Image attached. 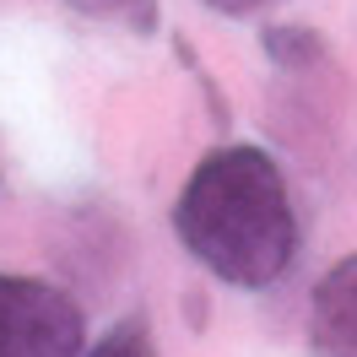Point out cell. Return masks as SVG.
<instances>
[{
    "label": "cell",
    "instance_id": "obj_6",
    "mask_svg": "<svg viewBox=\"0 0 357 357\" xmlns=\"http://www.w3.org/2000/svg\"><path fill=\"white\" fill-rule=\"evenodd\" d=\"M82 357H157V347H152L146 319H125V325H114L109 335H98Z\"/></svg>",
    "mask_w": 357,
    "mask_h": 357
},
{
    "label": "cell",
    "instance_id": "obj_4",
    "mask_svg": "<svg viewBox=\"0 0 357 357\" xmlns=\"http://www.w3.org/2000/svg\"><path fill=\"white\" fill-rule=\"evenodd\" d=\"M260 49H266L271 66H282V70H309L325 60V38L314 27H298V22H271L260 33Z\"/></svg>",
    "mask_w": 357,
    "mask_h": 357
},
{
    "label": "cell",
    "instance_id": "obj_3",
    "mask_svg": "<svg viewBox=\"0 0 357 357\" xmlns=\"http://www.w3.org/2000/svg\"><path fill=\"white\" fill-rule=\"evenodd\" d=\"M309 347L314 357H357V255L319 276L309 303Z\"/></svg>",
    "mask_w": 357,
    "mask_h": 357
},
{
    "label": "cell",
    "instance_id": "obj_1",
    "mask_svg": "<svg viewBox=\"0 0 357 357\" xmlns=\"http://www.w3.org/2000/svg\"><path fill=\"white\" fill-rule=\"evenodd\" d=\"M174 233L217 282L244 292L271 287L298 249V217L276 157L244 141L206 152L174 201Z\"/></svg>",
    "mask_w": 357,
    "mask_h": 357
},
{
    "label": "cell",
    "instance_id": "obj_7",
    "mask_svg": "<svg viewBox=\"0 0 357 357\" xmlns=\"http://www.w3.org/2000/svg\"><path fill=\"white\" fill-rule=\"evenodd\" d=\"M201 6H211L217 17H255L266 0H201Z\"/></svg>",
    "mask_w": 357,
    "mask_h": 357
},
{
    "label": "cell",
    "instance_id": "obj_5",
    "mask_svg": "<svg viewBox=\"0 0 357 357\" xmlns=\"http://www.w3.org/2000/svg\"><path fill=\"white\" fill-rule=\"evenodd\" d=\"M66 6L87 22H119L130 33H152L157 27V0H66Z\"/></svg>",
    "mask_w": 357,
    "mask_h": 357
},
{
    "label": "cell",
    "instance_id": "obj_2",
    "mask_svg": "<svg viewBox=\"0 0 357 357\" xmlns=\"http://www.w3.org/2000/svg\"><path fill=\"white\" fill-rule=\"evenodd\" d=\"M87 319L76 298L38 276L0 271V357H82Z\"/></svg>",
    "mask_w": 357,
    "mask_h": 357
}]
</instances>
